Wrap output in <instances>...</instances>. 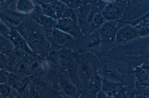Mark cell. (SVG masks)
Masks as SVG:
<instances>
[{"label": "cell", "mask_w": 149, "mask_h": 98, "mask_svg": "<svg viewBox=\"0 0 149 98\" xmlns=\"http://www.w3.org/2000/svg\"><path fill=\"white\" fill-rule=\"evenodd\" d=\"M15 28L35 54L45 58L52 50L49 34L29 15Z\"/></svg>", "instance_id": "cell-1"}, {"label": "cell", "mask_w": 149, "mask_h": 98, "mask_svg": "<svg viewBox=\"0 0 149 98\" xmlns=\"http://www.w3.org/2000/svg\"><path fill=\"white\" fill-rule=\"evenodd\" d=\"M119 54L122 60L132 67L140 66L145 60H149V36L122 45Z\"/></svg>", "instance_id": "cell-2"}, {"label": "cell", "mask_w": 149, "mask_h": 98, "mask_svg": "<svg viewBox=\"0 0 149 98\" xmlns=\"http://www.w3.org/2000/svg\"><path fill=\"white\" fill-rule=\"evenodd\" d=\"M57 86L44 82L40 78L30 81L20 98H64Z\"/></svg>", "instance_id": "cell-3"}, {"label": "cell", "mask_w": 149, "mask_h": 98, "mask_svg": "<svg viewBox=\"0 0 149 98\" xmlns=\"http://www.w3.org/2000/svg\"><path fill=\"white\" fill-rule=\"evenodd\" d=\"M120 27L118 21H105L99 29L100 45L98 53L101 56L112 48L115 41L117 31Z\"/></svg>", "instance_id": "cell-4"}, {"label": "cell", "mask_w": 149, "mask_h": 98, "mask_svg": "<svg viewBox=\"0 0 149 98\" xmlns=\"http://www.w3.org/2000/svg\"><path fill=\"white\" fill-rule=\"evenodd\" d=\"M124 12L118 21L123 24L136 20L149 12V0H125Z\"/></svg>", "instance_id": "cell-5"}, {"label": "cell", "mask_w": 149, "mask_h": 98, "mask_svg": "<svg viewBox=\"0 0 149 98\" xmlns=\"http://www.w3.org/2000/svg\"><path fill=\"white\" fill-rule=\"evenodd\" d=\"M99 61L91 53L80 54L79 62L76 68V74L80 81L86 85L96 74H94L93 64Z\"/></svg>", "instance_id": "cell-6"}, {"label": "cell", "mask_w": 149, "mask_h": 98, "mask_svg": "<svg viewBox=\"0 0 149 98\" xmlns=\"http://www.w3.org/2000/svg\"><path fill=\"white\" fill-rule=\"evenodd\" d=\"M100 45L98 29L93 33L83 34L76 40L74 50L80 54L94 51L98 53Z\"/></svg>", "instance_id": "cell-7"}, {"label": "cell", "mask_w": 149, "mask_h": 98, "mask_svg": "<svg viewBox=\"0 0 149 98\" xmlns=\"http://www.w3.org/2000/svg\"><path fill=\"white\" fill-rule=\"evenodd\" d=\"M82 5L75 10L78 24L83 34L88 33L94 17L95 8L92 0L82 1Z\"/></svg>", "instance_id": "cell-8"}, {"label": "cell", "mask_w": 149, "mask_h": 98, "mask_svg": "<svg viewBox=\"0 0 149 98\" xmlns=\"http://www.w3.org/2000/svg\"><path fill=\"white\" fill-rule=\"evenodd\" d=\"M76 40L70 35L55 28L49 36L52 50L68 48L74 51Z\"/></svg>", "instance_id": "cell-9"}, {"label": "cell", "mask_w": 149, "mask_h": 98, "mask_svg": "<svg viewBox=\"0 0 149 98\" xmlns=\"http://www.w3.org/2000/svg\"><path fill=\"white\" fill-rule=\"evenodd\" d=\"M125 0L107 1L101 13L105 21H119L123 15Z\"/></svg>", "instance_id": "cell-10"}, {"label": "cell", "mask_w": 149, "mask_h": 98, "mask_svg": "<svg viewBox=\"0 0 149 98\" xmlns=\"http://www.w3.org/2000/svg\"><path fill=\"white\" fill-rule=\"evenodd\" d=\"M139 37L137 29L135 26L126 24L118 29L115 41L112 48L126 44Z\"/></svg>", "instance_id": "cell-11"}, {"label": "cell", "mask_w": 149, "mask_h": 98, "mask_svg": "<svg viewBox=\"0 0 149 98\" xmlns=\"http://www.w3.org/2000/svg\"><path fill=\"white\" fill-rule=\"evenodd\" d=\"M28 15L42 26L49 35H51L57 20L45 15L40 7L37 5L36 6V8L33 11Z\"/></svg>", "instance_id": "cell-12"}, {"label": "cell", "mask_w": 149, "mask_h": 98, "mask_svg": "<svg viewBox=\"0 0 149 98\" xmlns=\"http://www.w3.org/2000/svg\"><path fill=\"white\" fill-rule=\"evenodd\" d=\"M54 28L70 35L76 40L83 35L78 24L69 18H61L57 20Z\"/></svg>", "instance_id": "cell-13"}, {"label": "cell", "mask_w": 149, "mask_h": 98, "mask_svg": "<svg viewBox=\"0 0 149 98\" xmlns=\"http://www.w3.org/2000/svg\"><path fill=\"white\" fill-rule=\"evenodd\" d=\"M58 85L60 92L64 98H78L79 90L71 79L67 77H60L58 80Z\"/></svg>", "instance_id": "cell-14"}, {"label": "cell", "mask_w": 149, "mask_h": 98, "mask_svg": "<svg viewBox=\"0 0 149 98\" xmlns=\"http://www.w3.org/2000/svg\"><path fill=\"white\" fill-rule=\"evenodd\" d=\"M28 15L13 11L7 8L0 10V21L9 27H16Z\"/></svg>", "instance_id": "cell-15"}, {"label": "cell", "mask_w": 149, "mask_h": 98, "mask_svg": "<svg viewBox=\"0 0 149 98\" xmlns=\"http://www.w3.org/2000/svg\"><path fill=\"white\" fill-rule=\"evenodd\" d=\"M10 33L6 38L12 42L15 47L23 51L26 54L32 57L40 56L35 54L31 51L23 37L17 30L15 27L10 26Z\"/></svg>", "instance_id": "cell-16"}, {"label": "cell", "mask_w": 149, "mask_h": 98, "mask_svg": "<svg viewBox=\"0 0 149 98\" xmlns=\"http://www.w3.org/2000/svg\"><path fill=\"white\" fill-rule=\"evenodd\" d=\"M130 85H131L120 83L102 79L101 90L109 96L115 97V95H118L121 90L129 87Z\"/></svg>", "instance_id": "cell-17"}, {"label": "cell", "mask_w": 149, "mask_h": 98, "mask_svg": "<svg viewBox=\"0 0 149 98\" xmlns=\"http://www.w3.org/2000/svg\"><path fill=\"white\" fill-rule=\"evenodd\" d=\"M31 56L26 54L17 63L11 72L23 76L29 74V66Z\"/></svg>", "instance_id": "cell-18"}, {"label": "cell", "mask_w": 149, "mask_h": 98, "mask_svg": "<svg viewBox=\"0 0 149 98\" xmlns=\"http://www.w3.org/2000/svg\"><path fill=\"white\" fill-rule=\"evenodd\" d=\"M16 8L18 12L28 15L33 11L36 6L31 0H19L17 1Z\"/></svg>", "instance_id": "cell-19"}, {"label": "cell", "mask_w": 149, "mask_h": 98, "mask_svg": "<svg viewBox=\"0 0 149 98\" xmlns=\"http://www.w3.org/2000/svg\"><path fill=\"white\" fill-rule=\"evenodd\" d=\"M95 8L94 15L90 24L88 33H93L99 29L105 21L101 12L95 6Z\"/></svg>", "instance_id": "cell-20"}, {"label": "cell", "mask_w": 149, "mask_h": 98, "mask_svg": "<svg viewBox=\"0 0 149 98\" xmlns=\"http://www.w3.org/2000/svg\"><path fill=\"white\" fill-rule=\"evenodd\" d=\"M102 79L97 75H95L86 83L87 89L91 94L95 95L101 90Z\"/></svg>", "instance_id": "cell-21"}, {"label": "cell", "mask_w": 149, "mask_h": 98, "mask_svg": "<svg viewBox=\"0 0 149 98\" xmlns=\"http://www.w3.org/2000/svg\"><path fill=\"white\" fill-rule=\"evenodd\" d=\"M35 1L40 5L45 15L57 20L55 8L50 2V0H36Z\"/></svg>", "instance_id": "cell-22"}, {"label": "cell", "mask_w": 149, "mask_h": 98, "mask_svg": "<svg viewBox=\"0 0 149 98\" xmlns=\"http://www.w3.org/2000/svg\"><path fill=\"white\" fill-rule=\"evenodd\" d=\"M133 71L135 78V85H139L144 83L149 78V74L139 66L134 67Z\"/></svg>", "instance_id": "cell-23"}, {"label": "cell", "mask_w": 149, "mask_h": 98, "mask_svg": "<svg viewBox=\"0 0 149 98\" xmlns=\"http://www.w3.org/2000/svg\"><path fill=\"white\" fill-rule=\"evenodd\" d=\"M0 53L8 56L15 47L12 42L8 39L0 36Z\"/></svg>", "instance_id": "cell-24"}, {"label": "cell", "mask_w": 149, "mask_h": 98, "mask_svg": "<svg viewBox=\"0 0 149 98\" xmlns=\"http://www.w3.org/2000/svg\"><path fill=\"white\" fill-rule=\"evenodd\" d=\"M148 19H144L135 26L137 29L139 37H145L149 36Z\"/></svg>", "instance_id": "cell-25"}, {"label": "cell", "mask_w": 149, "mask_h": 98, "mask_svg": "<svg viewBox=\"0 0 149 98\" xmlns=\"http://www.w3.org/2000/svg\"><path fill=\"white\" fill-rule=\"evenodd\" d=\"M50 2L55 8L57 20L61 18L63 12L67 6L61 0H50Z\"/></svg>", "instance_id": "cell-26"}, {"label": "cell", "mask_w": 149, "mask_h": 98, "mask_svg": "<svg viewBox=\"0 0 149 98\" xmlns=\"http://www.w3.org/2000/svg\"><path fill=\"white\" fill-rule=\"evenodd\" d=\"M21 76L11 72H10L9 76L6 83L11 87L16 90L21 79Z\"/></svg>", "instance_id": "cell-27"}, {"label": "cell", "mask_w": 149, "mask_h": 98, "mask_svg": "<svg viewBox=\"0 0 149 98\" xmlns=\"http://www.w3.org/2000/svg\"><path fill=\"white\" fill-rule=\"evenodd\" d=\"M58 57V50H51L48 53L45 58L51 65L57 66Z\"/></svg>", "instance_id": "cell-28"}, {"label": "cell", "mask_w": 149, "mask_h": 98, "mask_svg": "<svg viewBox=\"0 0 149 98\" xmlns=\"http://www.w3.org/2000/svg\"><path fill=\"white\" fill-rule=\"evenodd\" d=\"M62 18L70 19L78 24L77 18L75 10L68 8L67 6L63 12Z\"/></svg>", "instance_id": "cell-29"}, {"label": "cell", "mask_w": 149, "mask_h": 98, "mask_svg": "<svg viewBox=\"0 0 149 98\" xmlns=\"http://www.w3.org/2000/svg\"><path fill=\"white\" fill-rule=\"evenodd\" d=\"M61 0L68 8L74 10H77L83 4L82 0Z\"/></svg>", "instance_id": "cell-30"}, {"label": "cell", "mask_w": 149, "mask_h": 98, "mask_svg": "<svg viewBox=\"0 0 149 98\" xmlns=\"http://www.w3.org/2000/svg\"><path fill=\"white\" fill-rule=\"evenodd\" d=\"M11 87L7 83H0V98H8L10 94Z\"/></svg>", "instance_id": "cell-31"}, {"label": "cell", "mask_w": 149, "mask_h": 98, "mask_svg": "<svg viewBox=\"0 0 149 98\" xmlns=\"http://www.w3.org/2000/svg\"><path fill=\"white\" fill-rule=\"evenodd\" d=\"M0 36L7 38L9 35L10 32V27L8 26L1 21H0Z\"/></svg>", "instance_id": "cell-32"}, {"label": "cell", "mask_w": 149, "mask_h": 98, "mask_svg": "<svg viewBox=\"0 0 149 98\" xmlns=\"http://www.w3.org/2000/svg\"><path fill=\"white\" fill-rule=\"evenodd\" d=\"M92 2L95 7L101 12L106 4L107 1L92 0Z\"/></svg>", "instance_id": "cell-33"}, {"label": "cell", "mask_w": 149, "mask_h": 98, "mask_svg": "<svg viewBox=\"0 0 149 98\" xmlns=\"http://www.w3.org/2000/svg\"><path fill=\"white\" fill-rule=\"evenodd\" d=\"M10 72L5 70H0V83H7L9 77Z\"/></svg>", "instance_id": "cell-34"}, {"label": "cell", "mask_w": 149, "mask_h": 98, "mask_svg": "<svg viewBox=\"0 0 149 98\" xmlns=\"http://www.w3.org/2000/svg\"><path fill=\"white\" fill-rule=\"evenodd\" d=\"M8 56L6 55L0 53V70H4L6 68L8 63Z\"/></svg>", "instance_id": "cell-35"}, {"label": "cell", "mask_w": 149, "mask_h": 98, "mask_svg": "<svg viewBox=\"0 0 149 98\" xmlns=\"http://www.w3.org/2000/svg\"><path fill=\"white\" fill-rule=\"evenodd\" d=\"M148 18H149V12L144 15L138 19L132 22H126L125 23V24H130L133 26H134L135 25L139 23L142 20L144 19H148Z\"/></svg>", "instance_id": "cell-36"}, {"label": "cell", "mask_w": 149, "mask_h": 98, "mask_svg": "<svg viewBox=\"0 0 149 98\" xmlns=\"http://www.w3.org/2000/svg\"><path fill=\"white\" fill-rule=\"evenodd\" d=\"M14 1L13 0H0V10L8 8L9 5Z\"/></svg>", "instance_id": "cell-37"}, {"label": "cell", "mask_w": 149, "mask_h": 98, "mask_svg": "<svg viewBox=\"0 0 149 98\" xmlns=\"http://www.w3.org/2000/svg\"><path fill=\"white\" fill-rule=\"evenodd\" d=\"M141 68L149 74V60H146L139 66Z\"/></svg>", "instance_id": "cell-38"}, {"label": "cell", "mask_w": 149, "mask_h": 98, "mask_svg": "<svg viewBox=\"0 0 149 98\" xmlns=\"http://www.w3.org/2000/svg\"><path fill=\"white\" fill-rule=\"evenodd\" d=\"M107 95L101 90L96 95V98H107Z\"/></svg>", "instance_id": "cell-39"}, {"label": "cell", "mask_w": 149, "mask_h": 98, "mask_svg": "<svg viewBox=\"0 0 149 98\" xmlns=\"http://www.w3.org/2000/svg\"><path fill=\"white\" fill-rule=\"evenodd\" d=\"M135 86L149 87V78L144 83L139 85H135Z\"/></svg>", "instance_id": "cell-40"}, {"label": "cell", "mask_w": 149, "mask_h": 98, "mask_svg": "<svg viewBox=\"0 0 149 98\" xmlns=\"http://www.w3.org/2000/svg\"><path fill=\"white\" fill-rule=\"evenodd\" d=\"M8 98H20V97L19 95H18V97H15L13 96L10 93Z\"/></svg>", "instance_id": "cell-41"}, {"label": "cell", "mask_w": 149, "mask_h": 98, "mask_svg": "<svg viewBox=\"0 0 149 98\" xmlns=\"http://www.w3.org/2000/svg\"><path fill=\"white\" fill-rule=\"evenodd\" d=\"M107 98H116L115 97L112 96H109L107 95Z\"/></svg>", "instance_id": "cell-42"}, {"label": "cell", "mask_w": 149, "mask_h": 98, "mask_svg": "<svg viewBox=\"0 0 149 98\" xmlns=\"http://www.w3.org/2000/svg\"><path fill=\"white\" fill-rule=\"evenodd\" d=\"M148 25H149V19H148Z\"/></svg>", "instance_id": "cell-43"}]
</instances>
